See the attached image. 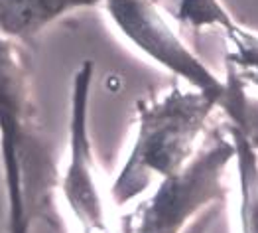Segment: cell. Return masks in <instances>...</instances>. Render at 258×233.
I'll use <instances>...</instances> for the list:
<instances>
[{"mask_svg": "<svg viewBox=\"0 0 258 233\" xmlns=\"http://www.w3.org/2000/svg\"><path fill=\"white\" fill-rule=\"evenodd\" d=\"M105 0H0V34L12 42L38 36L65 16L101 6Z\"/></svg>", "mask_w": 258, "mask_h": 233, "instance_id": "8992f818", "label": "cell"}, {"mask_svg": "<svg viewBox=\"0 0 258 233\" xmlns=\"http://www.w3.org/2000/svg\"><path fill=\"white\" fill-rule=\"evenodd\" d=\"M101 6L114 30L140 56L173 75L177 83L207 95L221 109L229 87L227 79L195 54L156 0H105Z\"/></svg>", "mask_w": 258, "mask_h": 233, "instance_id": "277c9868", "label": "cell"}, {"mask_svg": "<svg viewBox=\"0 0 258 233\" xmlns=\"http://www.w3.org/2000/svg\"><path fill=\"white\" fill-rule=\"evenodd\" d=\"M225 79L229 87L219 113L225 115L229 125L240 128L258 150V99L250 95V89H244L231 75H225Z\"/></svg>", "mask_w": 258, "mask_h": 233, "instance_id": "9c48e42d", "label": "cell"}, {"mask_svg": "<svg viewBox=\"0 0 258 233\" xmlns=\"http://www.w3.org/2000/svg\"><path fill=\"white\" fill-rule=\"evenodd\" d=\"M225 128L235 147L240 233H258V150L238 127L227 123Z\"/></svg>", "mask_w": 258, "mask_h": 233, "instance_id": "52a82bcc", "label": "cell"}, {"mask_svg": "<svg viewBox=\"0 0 258 233\" xmlns=\"http://www.w3.org/2000/svg\"><path fill=\"white\" fill-rule=\"evenodd\" d=\"M217 111L213 99L179 83L140 99L130 147L108 188L110 206L118 212L126 210L183 168L201 149Z\"/></svg>", "mask_w": 258, "mask_h": 233, "instance_id": "6da1fadb", "label": "cell"}, {"mask_svg": "<svg viewBox=\"0 0 258 233\" xmlns=\"http://www.w3.org/2000/svg\"><path fill=\"white\" fill-rule=\"evenodd\" d=\"M173 18L195 32L207 28H219L225 32L233 24H237L221 0H177Z\"/></svg>", "mask_w": 258, "mask_h": 233, "instance_id": "30bf717a", "label": "cell"}, {"mask_svg": "<svg viewBox=\"0 0 258 233\" xmlns=\"http://www.w3.org/2000/svg\"><path fill=\"white\" fill-rule=\"evenodd\" d=\"M223 34L227 40L225 75L237 79L244 89L258 91V32L237 22Z\"/></svg>", "mask_w": 258, "mask_h": 233, "instance_id": "ba28073f", "label": "cell"}, {"mask_svg": "<svg viewBox=\"0 0 258 233\" xmlns=\"http://www.w3.org/2000/svg\"><path fill=\"white\" fill-rule=\"evenodd\" d=\"M0 166L8 233H32L47 196L49 162L38 136L28 69L18 42L0 34Z\"/></svg>", "mask_w": 258, "mask_h": 233, "instance_id": "7a4b0ae2", "label": "cell"}, {"mask_svg": "<svg viewBox=\"0 0 258 233\" xmlns=\"http://www.w3.org/2000/svg\"><path fill=\"white\" fill-rule=\"evenodd\" d=\"M231 134L215 136L173 176L156 184L138 200L120 223L122 233H179L195 215L217 204L225 194V172L233 164Z\"/></svg>", "mask_w": 258, "mask_h": 233, "instance_id": "3957f363", "label": "cell"}, {"mask_svg": "<svg viewBox=\"0 0 258 233\" xmlns=\"http://www.w3.org/2000/svg\"><path fill=\"white\" fill-rule=\"evenodd\" d=\"M95 64L77 67L69 91L67 162L59 176V196L81 233H110V200L101 186L89 132V105Z\"/></svg>", "mask_w": 258, "mask_h": 233, "instance_id": "5b68a950", "label": "cell"}]
</instances>
